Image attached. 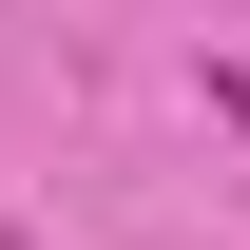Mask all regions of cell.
Here are the masks:
<instances>
[{"label": "cell", "instance_id": "6da1fadb", "mask_svg": "<svg viewBox=\"0 0 250 250\" xmlns=\"http://www.w3.org/2000/svg\"><path fill=\"white\" fill-rule=\"evenodd\" d=\"M0 250H39V231H20V212H0Z\"/></svg>", "mask_w": 250, "mask_h": 250}]
</instances>
